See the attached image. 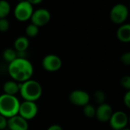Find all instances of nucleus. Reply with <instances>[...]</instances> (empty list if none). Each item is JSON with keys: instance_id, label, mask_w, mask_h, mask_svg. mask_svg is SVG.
I'll use <instances>...</instances> for the list:
<instances>
[{"instance_id": "nucleus-1", "label": "nucleus", "mask_w": 130, "mask_h": 130, "mask_svg": "<svg viewBox=\"0 0 130 130\" xmlns=\"http://www.w3.org/2000/svg\"><path fill=\"white\" fill-rule=\"evenodd\" d=\"M8 70L11 78L20 84L31 79L34 74V66L27 59L17 58L9 63Z\"/></svg>"}, {"instance_id": "nucleus-2", "label": "nucleus", "mask_w": 130, "mask_h": 130, "mask_svg": "<svg viewBox=\"0 0 130 130\" xmlns=\"http://www.w3.org/2000/svg\"><path fill=\"white\" fill-rule=\"evenodd\" d=\"M19 92L25 101L36 102L40 98L43 93V89L38 82L30 79L20 84Z\"/></svg>"}, {"instance_id": "nucleus-3", "label": "nucleus", "mask_w": 130, "mask_h": 130, "mask_svg": "<svg viewBox=\"0 0 130 130\" xmlns=\"http://www.w3.org/2000/svg\"><path fill=\"white\" fill-rule=\"evenodd\" d=\"M20 101L15 96L2 94L0 95V115L7 119L18 114Z\"/></svg>"}, {"instance_id": "nucleus-4", "label": "nucleus", "mask_w": 130, "mask_h": 130, "mask_svg": "<svg viewBox=\"0 0 130 130\" xmlns=\"http://www.w3.org/2000/svg\"><path fill=\"white\" fill-rule=\"evenodd\" d=\"M33 12L34 8L30 2L28 1H22L15 6L14 14L18 21L24 22L30 19Z\"/></svg>"}, {"instance_id": "nucleus-5", "label": "nucleus", "mask_w": 130, "mask_h": 130, "mask_svg": "<svg viewBox=\"0 0 130 130\" xmlns=\"http://www.w3.org/2000/svg\"><path fill=\"white\" fill-rule=\"evenodd\" d=\"M129 15L128 8L121 3L115 5L110 10V20L117 24H123Z\"/></svg>"}, {"instance_id": "nucleus-6", "label": "nucleus", "mask_w": 130, "mask_h": 130, "mask_svg": "<svg viewBox=\"0 0 130 130\" xmlns=\"http://www.w3.org/2000/svg\"><path fill=\"white\" fill-rule=\"evenodd\" d=\"M38 113V107L35 102L24 101L20 104L18 114L24 120H30L34 119Z\"/></svg>"}, {"instance_id": "nucleus-7", "label": "nucleus", "mask_w": 130, "mask_h": 130, "mask_svg": "<svg viewBox=\"0 0 130 130\" xmlns=\"http://www.w3.org/2000/svg\"><path fill=\"white\" fill-rule=\"evenodd\" d=\"M129 118L126 113L123 111H117L113 113L109 123L113 130H122L126 128Z\"/></svg>"}, {"instance_id": "nucleus-8", "label": "nucleus", "mask_w": 130, "mask_h": 130, "mask_svg": "<svg viewBox=\"0 0 130 130\" xmlns=\"http://www.w3.org/2000/svg\"><path fill=\"white\" fill-rule=\"evenodd\" d=\"M51 19L50 11L45 8H39L34 11L31 15L30 20L33 24L38 27L46 25Z\"/></svg>"}, {"instance_id": "nucleus-9", "label": "nucleus", "mask_w": 130, "mask_h": 130, "mask_svg": "<svg viewBox=\"0 0 130 130\" xmlns=\"http://www.w3.org/2000/svg\"><path fill=\"white\" fill-rule=\"evenodd\" d=\"M62 65V62L61 59L54 54H49L42 60V66L47 72H56L61 69Z\"/></svg>"}, {"instance_id": "nucleus-10", "label": "nucleus", "mask_w": 130, "mask_h": 130, "mask_svg": "<svg viewBox=\"0 0 130 130\" xmlns=\"http://www.w3.org/2000/svg\"><path fill=\"white\" fill-rule=\"evenodd\" d=\"M70 102L78 107H85L90 101V96L88 92L83 90H75L69 94Z\"/></svg>"}, {"instance_id": "nucleus-11", "label": "nucleus", "mask_w": 130, "mask_h": 130, "mask_svg": "<svg viewBox=\"0 0 130 130\" xmlns=\"http://www.w3.org/2000/svg\"><path fill=\"white\" fill-rule=\"evenodd\" d=\"M113 113V108L111 107V106L108 104L104 103L102 104H100L96 109L95 117L98 119V121L101 123L109 122Z\"/></svg>"}, {"instance_id": "nucleus-12", "label": "nucleus", "mask_w": 130, "mask_h": 130, "mask_svg": "<svg viewBox=\"0 0 130 130\" xmlns=\"http://www.w3.org/2000/svg\"><path fill=\"white\" fill-rule=\"evenodd\" d=\"M7 128L9 130H27L28 123L19 115H16L8 119Z\"/></svg>"}, {"instance_id": "nucleus-13", "label": "nucleus", "mask_w": 130, "mask_h": 130, "mask_svg": "<svg viewBox=\"0 0 130 130\" xmlns=\"http://www.w3.org/2000/svg\"><path fill=\"white\" fill-rule=\"evenodd\" d=\"M118 40L123 43H129L130 41V24H125L121 25L117 31Z\"/></svg>"}, {"instance_id": "nucleus-14", "label": "nucleus", "mask_w": 130, "mask_h": 130, "mask_svg": "<svg viewBox=\"0 0 130 130\" xmlns=\"http://www.w3.org/2000/svg\"><path fill=\"white\" fill-rule=\"evenodd\" d=\"M3 91L5 94L15 96L20 91V84L14 81H8L3 85Z\"/></svg>"}, {"instance_id": "nucleus-15", "label": "nucleus", "mask_w": 130, "mask_h": 130, "mask_svg": "<svg viewBox=\"0 0 130 130\" xmlns=\"http://www.w3.org/2000/svg\"><path fill=\"white\" fill-rule=\"evenodd\" d=\"M14 50L16 52H26L29 46V40L27 37L21 36L18 37L14 43Z\"/></svg>"}, {"instance_id": "nucleus-16", "label": "nucleus", "mask_w": 130, "mask_h": 130, "mask_svg": "<svg viewBox=\"0 0 130 130\" xmlns=\"http://www.w3.org/2000/svg\"><path fill=\"white\" fill-rule=\"evenodd\" d=\"M2 57L6 62L11 63V62H13L14 59H17L16 51L13 49H11V48L6 49L4 50V52L2 53Z\"/></svg>"}, {"instance_id": "nucleus-17", "label": "nucleus", "mask_w": 130, "mask_h": 130, "mask_svg": "<svg viewBox=\"0 0 130 130\" xmlns=\"http://www.w3.org/2000/svg\"><path fill=\"white\" fill-rule=\"evenodd\" d=\"M11 11L10 4L5 0H0V19L6 18Z\"/></svg>"}, {"instance_id": "nucleus-18", "label": "nucleus", "mask_w": 130, "mask_h": 130, "mask_svg": "<svg viewBox=\"0 0 130 130\" xmlns=\"http://www.w3.org/2000/svg\"><path fill=\"white\" fill-rule=\"evenodd\" d=\"M25 33L28 37H35L39 34V27L33 24H30L27 26Z\"/></svg>"}, {"instance_id": "nucleus-19", "label": "nucleus", "mask_w": 130, "mask_h": 130, "mask_svg": "<svg viewBox=\"0 0 130 130\" xmlns=\"http://www.w3.org/2000/svg\"><path fill=\"white\" fill-rule=\"evenodd\" d=\"M83 113L85 114V116L88 118H94L95 117V112H96V109L95 107L90 104H88L87 105H85V107H83Z\"/></svg>"}, {"instance_id": "nucleus-20", "label": "nucleus", "mask_w": 130, "mask_h": 130, "mask_svg": "<svg viewBox=\"0 0 130 130\" xmlns=\"http://www.w3.org/2000/svg\"><path fill=\"white\" fill-rule=\"evenodd\" d=\"M94 100L95 101L100 104H102L104 103L105 101V94L102 91H97L94 94Z\"/></svg>"}, {"instance_id": "nucleus-21", "label": "nucleus", "mask_w": 130, "mask_h": 130, "mask_svg": "<svg viewBox=\"0 0 130 130\" xmlns=\"http://www.w3.org/2000/svg\"><path fill=\"white\" fill-rule=\"evenodd\" d=\"M10 23L6 18H2L0 19V32L5 33L7 32L9 29Z\"/></svg>"}, {"instance_id": "nucleus-22", "label": "nucleus", "mask_w": 130, "mask_h": 130, "mask_svg": "<svg viewBox=\"0 0 130 130\" xmlns=\"http://www.w3.org/2000/svg\"><path fill=\"white\" fill-rule=\"evenodd\" d=\"M120 83H121V85L126 90H129L130 89V77L128 75H126V76H123L122 78H121V81H120Z\"/></svg>"}, {"instance_id": "nucleus-23", "label": "nucleus", "mask_w": 130, "mask_h": 130, "mask_svg": "<svg viewBox=\"0 0 130 130\" xmlns=\"http://www.w3.org/2000/svg\"><path fill=\"white\" fill-rule=\"evenodd\" d=\"M121 62L126 65V66H129L130 65V53L129 52H127V53H123L122 56H121Z\"/></svg>"}, {"instance_id": "nucleus-24", "label": "nucleus", "mask_w": 130, "mask_h": 130, "mask_svg": "<svg viewBox=\"0 0 130 130\" xmlns=\"http://www.w3.org/2000/svg\"><path fill=\"white\" fill-rule=\"evenodd\" d=\"M7 123H8V119L0 115V130H4L7 128Z\"/></svg>"}, {"instance_id": "nucleus-25", "label": "nucleus", "mask_w": 130, "mask_h": 130, "mask_svg": "<svg viewBox=\"0 0 130 130\" xmlns=\"http://www.w3.org/2000/svg\"><path fill=\"white\" fill-rule=\"evenodd\" d=\"M123 102L124 104L126 106V107L129 108L130 107V91H127L126 94L123 97Z\"/></svg>"}, {"instance_id": "nucleus-26", "label": "nucleus", "mask_w": 130, "mask_h": 130, "mask_svg": "<svg viewBox=\"0 0 130 130\" xmlns=\"http://www.w3.org/2000/svg\"><path fill=\"white\" fill-rule=\"evenodd\" d=\"M47 130H63V129L59 125H52L47 129Z\"/></svg>"}, {"instance_id": "nucleus-27", "label": "nucleus", "mask_w": 130, "mask_h": 130, "mask_svg": "<svg viewBox=\"0 0 130 130\" xmlns=\"http://www.w3.org/2000/svg\"><path fill=\"white\" fill-rule=\"evenodd\" d=\"M28 2H30V4L32 6H34V5L40 4V3L42 2V0H29Z\"/></svg>"}, {"instance_id": "nucleus-28", "label": "nucleus", "mask_w": 130, "mask_h": 130, "mask_svg": "<svg viewBox=\"0 0 130 130\" xmlns=\"http://www.w3.org/2000/svg\"><path fill=\"white\" fill-rule=\"evenodd\" d=\"M122 130H130L129 128H124L123 129H122Z\"/></svg>"}]
</instances>
